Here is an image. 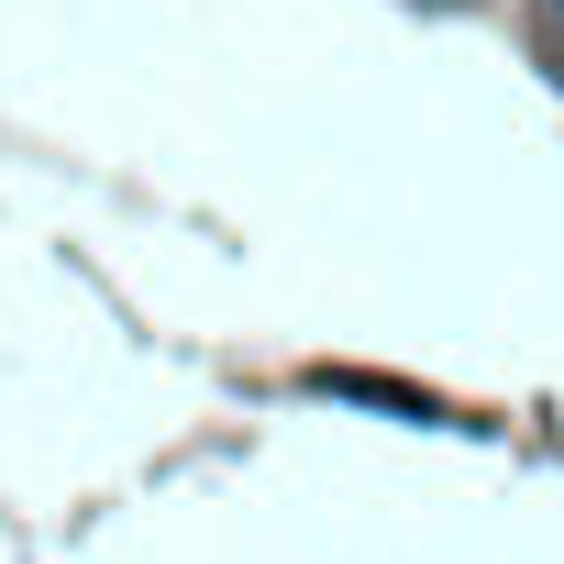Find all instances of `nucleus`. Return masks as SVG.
I'll use <instances>...</instances> for the list:
<instances>
[{
	"instance_id": "nucleus-1",
	"label": "nucleus",
	"mask_w": 564,
	"mask_h": 564,
	"mask_svg": "<svg viewBox=\"0 0 564 564\" xmlns=\"http://www.w3.org/2000/svg\"><path fill=\"white\" fill-rule=\"evenodd\" d=\"M553 12H564V0H553Z\"/></svg>"
}]
</instances>
